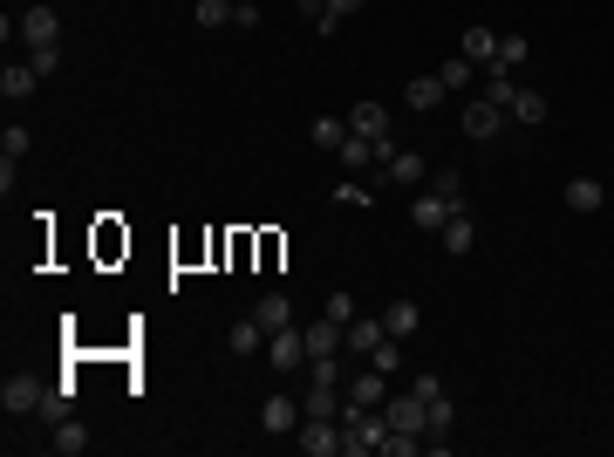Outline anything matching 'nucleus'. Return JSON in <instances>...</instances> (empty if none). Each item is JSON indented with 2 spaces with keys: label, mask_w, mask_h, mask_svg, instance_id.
I'll return each mask as SVG.
<instances>
[{
  "label": "nucleus",
  "mask_w": 614,
  "mask_h": 457,
  "mask_svg": "<svg viewBox=\"0 0 614 457\" xmlns=\"http://www.w3.org/2000/svg\"><path fill=\"white\" fill-rule=\"evenodd\" d=\"M342 164H348V171L376 164V137H355V130H348V144H342Z\"/></svg>",
  "instance_id": "c85d7f7f"
},
{
  "label": "nucleus",
  "mask_w": 614,
  "mask_h": 457,
  "mask_svg": "<svg viewBox=\"0 0 614 457\" xmlns=\"http://www.w3.org/2000/svg\"><path fill=\"white\" fill-rule=\"evenodd\" d=\"M526 55H533V41H526V35H499V55H492V69H519Z\"/></svg>",
  "instance_id": "bb28decb"
},
{
  "label": "nucleus",
  "mask_w": 614,
  "mask_h": 457,
  "mask_svg": "<svg viewBox=\"0 0 614 457\" xmlns=\"http://www.w3.org/2000/svg\"><path fill=\"white\" fill-rule=\"evenodd\" d=\"M376 178L389 191H417V185H430V164L417 151H396V137H376Z\"/></svg>",
  "instance_id": "f257e3e1"
},
{
  "label": "nucleus",
  "mask_w": 614,
  "mask_h": 457,
  "mask_svg": "<svg viewBox=\"0 0 614 457\" xmlns=\"http://www.w3.org/2000/svg\"><path fill=\"white\" fill-rule=\"evenodd\" d=\"M253 321H260V328H294V301H287V294H260V307H253Z\"/></svg>",
  "instance_id": "aec40b11"
},
{
  "label": "nucleus",
  "mask_w": 614,
  "mask_h": 457,
  "mask_svg": "<svg viewBox=\"0 0 614 457\" xmlns=\"http://www.w3.org/2000/svg\"><path fill=\"white\" fill-rule=\"evenodd\" d=\"M601 205H608L601 178H574V185H567V212H580V219H587V212H601Z\"/></svg>",
  "instance_id": "6ab92c4d"
},
{
  "label": "nucleus",
  "mask_w": 614,
  "mask_h": 457,
  "mask_svg": "<svg viewBox=\"0 0 614 457\" xmlns=\"http://www.w3.org/2000/svg\"><path fill=\"white\" fill-rule=\"evenodd\" d=\"M430 191L458 205V198H464V178H458V164H444V171H430Z\"/></svg>",
  "instance_id": "7c9ffc66"
},
{
  "label": "nucleus",
  "mask_w": 614,
  "mask_h": 457,
  "mask_svg": "<svg viewBox=\"0 0 614 457\" xmlns=\"http://www.w3.org/2000/svg\"><path fill=\"white\" fill-rule=\"evenodd\" d=\"M383 423H389V430L423 437V396H417V389H389V396H383Z\"/></svg>",
  "instance_id": "423d86ee"
},
{
  "label": "nucleus",
  "mask_w": 614,
  "mask_h": 457,
  "mask_svg": "<svg viewBox=\"0 0 614 457\" xmlns=\"http://www.w3.org/2000/svg\"><path fill=\"white\" fill-rule=\"evenodd\" d=\"M451 417H458V410H451V396H430V403H423V444H430V451H444V444H451Z\"/></svg>",
  "instance_id": "f8f14e48"
},
{
  "label": "nucleus",
  "mask_w": 614,
  "mask_h": 457,
  "mask_svg": "<svg viewBox=\"0 0 614 457\" xmlns=\"http://www.w3.org/2000/svg\"><path fill=\"white\" fill-rule=\"evenodd\" d=\"M301 335H307V355H342V321H328V314L314 328H301Z\"/></svg>",
  "instance_id": "4be33fe9"
},
{
  "label": "nucleus",
  "mask_w": 614,
  "mask_h": 457,
  "mask_svg": "<svg viewBox=\"0 0 614 457\" xmlns=\"http://www.w3.org/2000/svg\"><path fill=\"white\" fill-rule=\"evenodd\" d=\"M451 89H444V76H417L410 89H403V110H437Z\"/></svg>",
  "instance_id": "2eb2a0df"
},
{
  "label": "nucleus",
  "mask_w": 614,
  "mask_h": 457,
  "mask_svg": "<svg viewBox=\"0 0 614 457\" xmlns=\"http://www.w3.org/2000/svg\"><path fill=\"white\" fill-rule=\"evenodd\" d=\"M28 144H35V137H28L21 123H7V130H0V157H7V164H21V157H28Z\"/></svg>",
  "instance_id": "c756f323"
},
{
  "label": "nucleus",
  "mask_w": 614,
  "mask_h": 457,
  "mask_svg": "<svg viewBox=\"0 0 614 457\" xmlns=\"http://www.w3.org/2000/svg\"><path fill=\"white\" fill-rule=\"evenodd\" d=\"M28 62H35L41 76H55V69H62V48H28Z\"/></svg>",
  "instance_id": "4c0bfd02"
},
{
  "label": "nucleus",
  "mask_w": 614,
  "mask_h": 457,
  "mask_svg": "<svg viewBox=\"0 0 614 457\" xmlns=\"http://www.w3.org/2000/svg\"><path fill=\"white\" fill-rule=\"evenodd\" d=\"M512 123H526V130H533V123H546V96H539V89H519V96H512Z\"/></svg>",
  "instance_id": "393cba45"
},
{
  "label": "nucleus",
  "mask_w": 614,
  "mask_h": 457,
  "mask_svg": "<svg viewBox=\"0 0 614 457\" xmlns=\"http://www.w3.org/2000/svg\"><path fill=\"white\" fill-rule=\"evenodd\" d=\"M21 41L28 48H62V14L55 7H28L21 14Z\"/></svg>",
  "instance_id": "6e6552de"
},
{
  "label": "nucleus",
  "mask_w": 614,
  "mask_h": 457,
  "mask_svg": "<svg viewBox=\"0 0 614 457\" xmlns=\"http://www.w3.org/2000/svg\"><path fill=\"white\" fill-rule=\"evenodd\" d=\"M253 348H267V328L260 321H232V355H253Z\"/></svg>",
  "instance_id": "cd10ccee"
},
{
  "label": "nucleus",
  "mask_w": 614,
  "mask_h": 457,
  "mask_svg": "<svg viewBox=\"0 0 614 457\" xmlns=\"http://www.w3.org/2000/svg\"><path fill=\"white\" fill-rule=\"evenodd\" d=\"M471 246H478V226H471L464 212H451V219H444V253L458 260V253H471Z\"/></svg>",
  "instance_id": "b1692460"
},
{
  "label": "nucleus",
  "mask_w": 614,
  "mask_h": 457,
  "mask_svg": "<svg viewBox=\"0 0 614 457\" xmlns=\"http://www.w3.org/2000/svg\"><path fill=\"white\" fill-rule=\"evenodd\" d=\"M383 328H389V335H396V342H410V335H417V328H423V307H417V301H389Z\"/></svg>",
  "instance_id": "f3484780"
},
{
  "label": "nucleus",
  "mask_w": 614,
  "mask_h": 457,
  "mask_svg": "<svg viewBox=\"0 0 614 457\" xmlns=\"http://www.w3.org/2000/svg\"><path fill=\"white\" fill-rule=\"evenodd\" d=\"M232 21V0H198V28H226Z\"/></svg>",
  "instance_id": "473e14b6"
},
{
  "label": "nucleus",
  "mask_w": 614,
  "mask_h": 457,
  "mask_svg": "<svg viewBox=\"0 0 614 457\" xmlns=\"http://www.w3.org/2000/svg\"><path fill=\"white\" fill-rule=\"evenodd\" d=\"M48 451H55V457H82V451H89V430H82L76 417H69V423H55V437H48Z\"/></svg>",
  "instance_id": "5701e85b"
},
{
  "label": "nucleus",
  "mask_w": 614,
  "mask_h": 457,
  "mask_svg": "<svg viewBox=\"0 0 614 457\" xmlns=\"http://www.w3.org/2000/svg\"><path fill=\"white\" fill-rule=\"evenodd\" d=\"M451 212H458V205H451V198H437L430 185L410 198V226H417V232H444V219H451Z\"/></svg>",
  "instance_id": "9b49d317"
},
{
  "label": "nucleus",
  "mask_w": 614,
  "mask_h": 457,
  "mask_svg": "<svg viewBox=\"0 0 614 457\" xmlns=\"http://www.w3.org/2000/svg\"><path fill=\"white\" fill-rule=\"evenodd\" d=\"M41 403H48V382L41 376H7L0 382V410H7V417H35Z\"/></svg>",
  "instance_id": "7ed1b4c3"
},
{
  "label": "nucleus",
  "mask_w": 614,
  "mask_h": 457,
  "mask_svg": "<svg viewBox=\"0 0 614 457\" xmlns=\"http://www.w3.org/2000/svg\"><path fill=\"white\" fill-rule=\"evenodd\" d=\"M307 137H314L321 151H342V144H348V116H314V130H307Z\"/></svg>",
  "instance_id": "a878e982"
},
{
  "label": "nucleus",
  "mask_w": 614,
  "mask_h": 457,
  "mask_svg": "<svg viewBox=\"0 0 614 457\" xmlns=\"http://www.w3.org/2000/svg\"><path fill=\"white\" fill-rule=\"evenodd\" d=\"M464 62H471V69H478V62H485V69H492V55H499V35H492V28H464Z\"/></svg>",
  "instance_id": "412c9836"
},
{
  "label": "nucleus",
  "mask_w": 614,
  "mask_h": 457,
  "mask_svg": "<svg viewBox=\"0 0 614 457\" xmlns=\"http://www.w3.org/2000/svg\"><path fill=\"white\" fill-rule=\"evenodd\" d=\"M383 335H389L383 321H362V314H355V321L342 328V348H348V355H369V348L383 342Z\"/></svg>",
  "instance_id": "dca6fc26"
},
{
  "label": "nucleus",
  "mask_w": 614,
  "mask_h": 457,
  "mask_svg": "<svg viewBox=\"0 0 614 457\" xmlns=\"http://www.w3.org/2000/svg\"><path fill=\"white\" fill-rule=\"evenodd\" d=\"M321 314H328V321H342V328H348V321H355V301H348V294H328V307H321Z\"/></svg>",
  "instance_id": "e433bc0d"
},
{
  "label": "nucleus",
  "mask_w": 614,
  "mask_h": 457,
  "mask_svg": "<svg viewBox=\"0 0 614 457\" xmlns=\"http://www.w3.org/2000/svg\"><path fill=\"white\" fill-rule=\"evenodd\" d=\"M267 362L280 369V376L307 369V335H301V328H273V335H267Z\"/></svg>",
  "instance_id": "39448f33"
},
{
  "label": "nucleus",
  "mask_w": 614,
  "mask_h": 457,
  "mask_svg": "<svg viewBox=\"0 0 614 457\" xmlns=\"http://www.w3.org/2000/svg\"><path fill=\"white\" fill-rule=\"evenodd\" d=\"M301 403H294V396H267V403H260V430H267V437H294V430H301Z\"/></svg>",
  "instance_id": "1a4fd4ad"
},
{
  "label": "nucleus",
  "mask_w": 614,
  "mask_h": 457,
  "mask_svg": "<svg viewBox=\"0 0 614 457\" xmlns=\"http://www.w3.org/2000/svg\"><path fill=\"white\" fill-rule=\"evenodd\" d=\"M485 96H492V103H499V110H512V96H519V89H512V82H505V69H492V82H485Z\"/></svg>",
  "instance_id": "f704fd0d"
},
{
  "label": "nucleus",
  "mask_w": 614,
  "mask_h": 457,
  "mask_svg": "<svg viewBox=\"0 0 614 457\" xmlns=\"http://www.w3.org/2000/svg\"><path fill=\"white\" fill-rule=\"evenodd\" d=\"M458 123H464V137H471V144H492V137L505 130V110L492 103V96H478V103H471V110H464Z\"/></svg>",
  "instance_id": "0eeeda50"
},
{
  "label": "nucleus",
  "mask_w": 614,
  "mask_h": 457,
  "mask_svg": "<svg viewBox=\"0 0 614 457\" xmlns=\"http://www.w3.org/2000/svg\"><path fill=\"white\" fill-rule=\"evenodd\" d=\"M383 396H389V376L369 362L362 376H348V403H362V410H383Z\"/></svg>",
  "instance_id": "4468645a"
},
{
  "label": "nucleus",
  "mask_w": 614,
  "mask_h": 457,
  "mask_svg": "<svg viewBox=\"0 0 614 457\" xmlns=\"http://www.w3.org/2000/svg\"><path fill=\"white\" fill-rule=\"evenodd\" d=\"M294 444H301L307 457H335V451H342V417H301Z\"/></svg>",
  "instance_id": "20e7f679"
},
{
  "label": "nucleus",
  "mask_w": 614,
  "mask_h": 457,
  "mask_svg": "<svg viewBox=\"0 0 614 457\" xmlns=\"http://www.w3.org/2000/svg\"><path fill=\"white\" fill-rule=\"evenodd\" d=\"M342 403H348V396H342V382H335V376H307V396H301L307 417H342Z\"/></svg>",
  "instance_id": "9d476101"
},
{
  "label": "nucleus",
  "mask_w": 614,
  "mask_h": 457,
  "mask_svg": "<svg viewBox=\"0 0 614 457\" xmlns=\"http://www.w3.org/2000/svg\"><path fill=\"white\" fill-rule=\"evenodd\" d=\"M437 76H444V89H451V96H458V89H471V62H464V55H451V62H444V69H437Z\"/></svg>",
  "instance_id": "2f4dec72"
},
{
  "label": "nucleus",
  "mask_w": 614,
  "mask_h": 457,
  "mask_svg": "<svg viewBox=\"0 0 614 457\" xmlns=\"http://www.w3.org/2000/svg\"><path fill=\"white\" fill-rule=\"evenodd\" d=\"M362 7H369V0H328V28H321V35H335L348 14H362Z\"/></svg>",
  "instance_id": "72a5a7b5"
},
{
  "label": "nucleus",
  "mask_w": 614,
  "mask_h": 457,
  "mask_svg": "<svg viewBox=\"0 0 614 457\" xmlns=\"http://www.w3.org/2000/svg\"><path fill=\"white\" fill-rule=\"evenodd\" d=\"M383 437H389L383 410H362V403H342V451H348V457H362V451H383Z\"/></svg>",
  "instance_id": "f03ea898"
},
{
  "label": "nucleus",
  "mask_w": 614,
  "mask_h": 457,
  "mask_svg": "<svg viewBox=\"0 0 614 457\" xmlns=\"http://www.w3.org/2000/svg\"><path fill=\"white\" fill-rule=\"evenodd\" d=\"M348 130H355V137H389V110L383 103H355V110H348Z\"/></svg>",
  "instance_id": "a211bd4d"
},
{
  "label": "nucleus",
  "mask_w": 614,
  "mask_h": 457,
  "mask_svg": "<svg viewBox=\"0 0 614 457\" xmlns=\"http://www.w3.org/2000/svg\"><path fill=\"white\" fill-rule=\"evenodd\" d=\"M35 89H41V69H35V62H7V69H0V96H7V103H28Z\"/></svg>",
  "instance_id": "ddd939ff"
},
{
  "label": "nucleus",
  "mask_w": 614,
  "mask_h": 457,
  "mask_svg": "<svg viewBox=\"0 0 614 457\" xmlns=\"http://www.w3.org/2000/svg\"><path fill=\"white\" fill-rule=\"evenodd\" d=\"M335 198H342V205H369L376 191H369V185H355V178H342V185H335Z\"/></svg>",
  "instance_id": "c9c22d12"
}]
</instances>
